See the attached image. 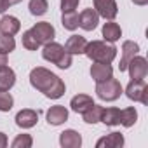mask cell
<instances>
[{
	"instance_id": "cell-1",
	"label": "cell",
	"mask_w": 148,
	"mask_h": 148,
	"mask_svg": "<svg viewBox=\"0 0 148 148\" xmlns=\"http://www.w3.org/2000/svg\"><path fill=\"white\" fill-rule=\"evenodd\" d=\"M84 54L94 63L110 64L117 58V47L106 40H92V42H87Z\"/></svg>"
},
{
	"instance_id": "cell-2",
	"label": "cell",
	"mask_w": 148,
	"mask_h": 148,
	"mask_svg": "<svg viewBox=\"0 0 148 148\" xmlns=\"http://www.w3.org/2000/svg\"><path fill=\"white\" fill-rule=\"evenodd\" d=\"M58 79L59 77L56 75V73H52L51 70H47L44 66H37V68H33L30 71V84H32V87H35L37 91H40L44 94L56 84Z\"/></svg>"
},
{
	"instance_id": "cell-3",
	"label": "cell",
	"mask_w": 148,
	"mask_h": 148,
	"mask_svg": "<svg viewBox=\"0 0 148 148\" xmlns=\"http://www.w3.org/2000/svg\"><path fill=\"white\" fill-rule=\"evenodd\" d=\"M122 86L117 79L110 77L108 80H103V82H98L96 84V94L99 99L103 101H117L122 94Z\"/></svg>"
},
{
	"instance_id": "cell-4",
	"label": "cell",
	"mask_w": 148,
	"mask_h": 148,
	"mask_svg": "<svg viewBox=\"0 0 148 148\" xmlns=\"http://www.w3.org/2000/svg\"><path fill=\"white\" fill-rule=\"evenodd\" d=\"M125 96L131 101L148 105V86L145 80H131L125 87Z\"/></svg>"
},
{
	"instance_id": "cell-5",
	"label": "cell",
	"mask_w": 148,
	"mask_h": 148,
	"mask_svg": "<svg viewBox=\"0 0 148 148\" xmlns=\"http://www.w3.org/2000/svg\"><path fill=\"white\" fill-rule=\"evenodd\" d=\"M127 71H129V77L131 80H145L148 75V63L143 56H134L129 64H127Z\"/></svg>"
},
{
	"instance_id": "cell-6",
	"label": "cell",
	"mask_w": 148,
	"mask_h": 148,
	"mask_svg": "<svg viewBox=\"0 0 148 148\" xmlns=\"http://www.w3.org/2000/svg\"><path fill=\"white\" fill-rule=\"evenodd\" d=\"M92 4H94V11L98 12L99 18L112 21L119 14V7H117L115 0H92Z\"/></svg>"
},
{
	"instance_id": "cell-7",
	"label": "cell",
	"mask_w": 148,
	"mask_h": 148,
	"mask_svg": "<svg viewBox=\"0 0 148 148\" xmlns=\"http://www.w3.org/2000/svg\"><path fill=\"white\" fill-rule=\"evenodd\" d=\"M32 32H33V35L37 37V40L40 42V45H42V44H47V42H52L54 37H56L54 26H52L51 23H47V21L35 23L33 28H32Z\"/></svg>"
},
{
	"instance_id": "cell-8",
	"label": "cell",
	"mask_w": 148,
	"mask_h": 148,
	"mask_svg": "<svg viewBox=\"0 0 148 148\" xmlns=\"http://www.w3.org/2000/svg\"><path fill=\"white\" fill-rule=\"evenodd\" d=\"M37 122H38V112L32 108H25L16 113V125L21 129H32L37 125Z\"/></svg>"
},
{
	"instance_id": "cell-9",
	"label": "cell",
	"mask_w": 148,
	"mask_h": 148,
	"mask_svg": "<svg viewBox=\"0 0 148 148\" xmlns=\"http://www.w3.org/2000/svg\"><path fill=\"white\" fill-rule=\"evenodd\" d=\"M45 119H47L49 125H61L68 120V110L63 105H54L47 110Z\"/></svg>"
},
{
	"instance_id": "cell-10",
	"label": "cell",
	"mask_w": 148,
	"mask_h": 148,
	"mask_svg": "<svg viewBox=\"0 0 148 148\" xmlns=\"http://www.w3.org/2000/svg\"><path fill=\"white\" fill-rule=\"evenodd\" d=\"M99 23V16L94 9H84L79 14V26L86 32H92Z\"/></svg>"
},
{
	"instance_id": "cell-11",
	"label": "cell",
	"mask_w": 148,
	"mask_h": 148,
	"mask_svg": "<svg viewBox=\"0 0 148 148\" xmlns=\"http://www.w3.org/2000/svg\"><path fill=\"white\" fill-rule=\"evenodd\" d=\"M138 52H139V45H138L134 40H125V42L122 44V56H120V64H119L120 71L127 70L129 61H131Z\"/></svg>"
},
{
	"instance_id": "cell-12",
	"label": "cell",
	"mask_w": 148,
	"mask_h": 148,
	"mask_svg": "<svg viewBox=\"0 0 148 148\" xmlns=\"http://www.w3.org/2000/svg\"><path fill=\"white\" fill-rule=\"evenodd\" d=\"M64 54V47L61 45V44H58V42H47V44H44V49H42V58L45 59V61H49V63H52V64H56V61L61 58Z\"/></svg>"
},
{
	"instance_id": "cell-13",
	"label": "cell",
	"mask_w": 148,
	"mask_h": 148,
	"mask_svg": "<svg viewBox=\"0 0 148 148\" xmlns=\"http://www.w3.org/2000/svg\"><path fill=\"white\" fill-rule=\"evenodd\" d=\"M59 145L63 148H80L82 146V136L73 129H66L59 134Z\"/></svg>"
},
{
	"instance_id": "cell-14",
	"label": "cell",
	"mask_w": 148,
	"mask_h": 148,
	"mask_svg": "<svg viewBox=\"0 0 148 148\" xmlns=\"http://www.w3.org/2000/svg\"><path fill=\"white\" fill-rule=\"evenodd\" d=\"M91 77L96 84L108 80L110 77H113V68L112 64H106V63H94L91 66Z\"/></svg>"
},
{
	"instance_id": "cell-15",
	"label": "cell",
	"mask_w": 148,
	"mask_h": 148,
	"mask_svg": "<svg viewBox=\"0 0 148 148\" xmlns=\"http://www.w3.org/2000/svg\"><path fill=\"white\" fill-rule=\"evenodd\" d=\"M19 30H21V23L16 16H4L0 19V33L2 35L14 37L16 33H19Z\"/></svg>"
},
{
	"instance_id": "cell-16",
	"label": "cell",
	"mask_w": 148,
	"mask_h": 148,
	"mask_svg": "<svg viewBox=\"0 0 148 148\" xmlns=\"http://www.w3.org/2000/svg\"><path fill=\"white\" fill-rule=\"evenodd\" d=\"M86 45H87V40L80 35H71L66 44H64V51L71 56H75V54H84L86 51Z\"/></svg>"
},
{
	"instance_id": "cell-17",
	"label": "cell",
	"mask_w": 148,
	"mask_h": 148,
	"mask_svg": "<svg viewBox=\"0 0 148 148\" xmlns=\"http://www.w3.org/2000/svg\"><path fill=\"white\" fill-rule=\"evenodd\" d=\"M98 148H122L124 146V136L120 132H110L108 136H103L96 143Z\"/></svg>"
},
{
	"instance_id": "cell-18",
	"label": "cell",
	"mask_w": 148,
	"mask_h": 148,
	"mask_svg": "<svg viewBox=\"0 0 148 148\" xmlns=\"http://www.w3.org/2000/svg\"><path fill=\"white\" fill-rule=\"evenodd\" d=\"M101 33H103V38H105L106 42L113 44V42L120 40V37H122V28H120L117 23H113V19H112V21H108V23L103 25Z\"/></svg>"
},
{
	"instance_id": "cell-19",
	"label": "cell",
	"mask_w": 148,
	"mask_h": 148,
	"mask_svg": "<svg viewBox=\"0 0 148 148\" xmlns=\"http://www.w3.org/2000/svg\"><path fill=\"white\" fill-rule=\"evenodd\" d=\"M16 84V73L9 66L0 68V91H11Z\"/></svg>"
},
{
	"instance_id": "cell-20",
	"label": "cell",
	"mask_w": 148,
	"mask_h": 148,
	"mask_svg": "<svg viewBox=\"0 0 148 148\" xmlns=\"http://www.w3.org/2000/svg\"><path fill=\"white\" fill-rule=\"evenodd\" d=\"M91 105H94V101L87 94H77V96H73L71 101H70V108L75 113H84Z\"/></svg>"
},
{
	"instance_id": "cell-21",
	"label": "cell",
	"mask_w": 148,
	"mask_h": 148,
	"mask_svg": "<svg viewBox=\"0 0 148 148\" xmlns=\"http://www.w3.org/2000/svg\"><path fill=\"white\" fill-rule=\"evenodd\" d=\"M105 125L108 127H113V125H119L120 124V110L115 108V106H110V108H103V113H101V120Z\"/></svg>"
},
{
	"instance_id": "cell-22",
	"label": "cell",
	"mask_w": 148,
	"mask_h": 148,
	"mask_svg": "<svg viewBox=\"0 0 148 148\" xmlns=\"http://www.w3.org/2000/svg\"><path fill=\"white\" fill-rule=\"evenodd\" d=\"M101 113H103V106L94 103L82 113V119L86 124H98L101 120Z\"/></svg>"
},
{
	"instance_id": "cell-23",
	"label": "cell",
	"mask_w": 148,
	"mask_h": 148,
	"mask_svg": "<svg viewBox=\"0 0 148 148\" xmlns=\"http://www.w3.org/2000/svg\"><path fill=\"white\" fill-rule=\"evenodd\" d=\"M61 23L64 26V30L68 32H75L79 28V14L75 11H70V12H63L61 16Z\"/></svg>"
},
{
	"instance_id": "cell-24",
	"label": "cell",
	"mask_w": 148,
	"mask_h": 148,
	"mask_svg": "<svg viewBox=\"0 0 148 148\" xmlns=\"http://www.w3.org/2000/svg\"><path fill=\"white\" fill-rule=\"evenodd\" d=\"M136 120H138V112H136V108L129 106V108L120 110V124H122L124 127H132V125L136 124Z\"/></svg>"
},
{
	"instance_id": "cell-25",
	"label": "cell",
	"mask_w": 148,
	"mask_h": 148,
	"mask_svg": "<svg viewBox=\"0 0 148 148\" xmlns=\"http://www.w3.org/2000/svg\"><path fill=\"white\" fill-rule=\"evenodd\" d=\"M21 42H23V47H25V49H28V51H37V49L40 47V42L37 40V37L33 35V32H32V30H26V32L23 33Z\"/></svg>"
},
{
	"instance_id": "cell-26",
	"label": "cell",
	"mask_w": 148,
	"mask_h": 148,
	"mask_svg": "<svg viewBox=\"0 0 148 148\" xmlns=\"http://www.w3.org/2000/svg\"><path fill=\"white\" fill-rule=\"evenodd\" d=\"M28 9L33 16H44L49 9V4H47V0H30Z\"/></svg>"
},
{
	"instance_id": "cell-27",
	"label": "cell",
	"mask_w": 148,
	"mask_h": 148,
	"mask_svg": "<svg viewBox=\"0 0 148 148\" xmlns=\"http://www.w3.org/2000/svg\"><path fill=\"white\" fill-rule=\"evenodd\" d=\"M64 91H66V86H64V82L61 80V79H58L56 80V84L44 94L45 98H49V99H59L63 94H64Z\"/></svg>"
},
{
	"instance_id": "cell-28",
	"label": "cell",
	"mask_w": 148,
	"mask_h": 148,
	"mask_svg": "<svg viewBox=\"0 0 148 148\" xmlns=\"http://www.w3.org/2000/svg\"><path fill=\"white\" fill-rule=\"evenodd\" d=\"M14 49H16V40H14V37H9V35H2V33H0V52L11 54Z\"/></svg>"
},
{
	"instance_id": "cell-29",
	"label": "cell",
	"mask_w": 148,
	"mask_h": 148,
	"mask_svg": "<svg viewBox=\"0 0 148 148\" xmlns=\"http://www.w3.org/2000/svg\"><path fill=\"white\" fill-rule=\"evenodd\" d=\"M32 145H33V139L30 134H18L11 143L12 148H32Z\"/></svg>"
},
{
	"instance_id": "cell-30",
	"label": "cell",
	"mask_w": 148,
	"mask_h": 148,
	"mask_svg": "<svg viewBox=\"0 0 148 148\" xmlns=\"http://www.w3.org/2000/svg\"><path fill=\"white\" fill-rule=\"evenodd\" d=\"M14 106V98L9 91H0V112H11Z\"/></svg>"
},
{
	"instance_id": "cell-31",
	"label": "cell",
	"mask_w": 148,
	"mask_h": 148,
	"mask_svg": "<svg viewBox=\"0 0 148 148\" xmlns=\"http://www.w3.org/2000/svg\"><path fill=\"white\" fill-rule=\"evenodd\" d=\"M56 66H58L59 70H68V68L71 66V54H68V52L64 51V54L56 61Z\"/></svg>"
},
{
	"instance_id": "cell-32",
	"label": "cell",
	"mask_w": 148,
	"mask_h": 148,
	"mask_svg": "<svg viewBox=\"0 0 148 148\" xmlns=\"http://www.w3.org/2000/svg\"><path fill=\"white\" fill-rule=\"evenodd\" d=\"M80 0H61V11L63 12H70V11H75L79 7Z\"/></svg>"
},
{
	"instance_id": "cell-33",
	"label": "cell",
	"mask_w": 148,
	"mask_h": 148,
	"mask_svg": "<svg viewBox=\"0 0 148 148\" xmlns=\"http://www.w3.org/2000/svg\"><path fill=\"white\" fill-rule=\"evenodd\" d=\"M7 143H9V141H7V136H5L4 132H0V148H5Z\"/></svg>"
},
{
	"instance_id": "cell-34",
	"label": "cell",
	"mask_w": 148,
	"mask_h": 148,
	"mask_svg": "<svg viewBox=\"0 0 148 148\" xmlns=\"http://www.w3.org/2000/svg\"><path fill=\"white\" fill-rule=\"evenodd\" d=\"M2 66H7V54L0 52V68H2Z\"/></svg>"
},
{
	"instance_id": "cell-35",
	"label": "cell",
	"mask_w": 148,
	"mask_h": 148,
	"mask_svg": "<svg viewBox=\"0 0 148 148\" xmlns=\"http://www.w3.org/2000/svg\"><path fill=\"white\" fill-rule=\"evenodd\" d=\"M7 9H9V5L5 4V0H0V14H4Z\"/></svg>"
},
{
	"instance_id": "cell-36",
	"label": "cell",
	"mask_w": 148,
	"mask_h": 148,
	"mask_svg": "<svg viewBox=\"0 0 148 148\" xmlns=\"http://www.w3.org/2000/svg\"><path fill=\"white\" fill-rule=\"evenodd\" d=\"M131 2H132L134 5H146L148 0H131Z\"/></svg>"
},
{
	"instance_id": "cell-37",
	"label": "cell",
	"mask_w": 148,
	"mask_h": 148,
	"mask_svg": "<svg viewBox=\"0 0 148 148\" xmlns=\"http://www.w3.org/2000/svg\"><path fill=\"white\" fill-rule=\"evenodd\" d=\"M21 2V0H5V4L11 7V5H16V4H19Z\"/></svg>"
}]
</instances>
